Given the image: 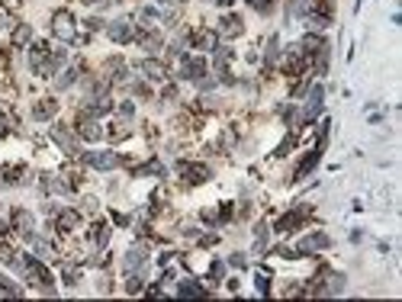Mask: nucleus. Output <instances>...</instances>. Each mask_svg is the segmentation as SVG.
<instances>
[{"label": "nucleus", "instance_id": "nucleus-1", "mask_svg": "<svg viewBox=\"0 0 402 302\" xmlns=\"http://www.w3.org/2000/svg\"><path fill=\"white\" fill-rule=\"evenodd\" d=\"M84 161L90 167H97V171H110V167H116L119 158L113 155V151H97V155H84Z\"/></svg>", "mask_w": 402, "mask_h": 302}, {"label": "nucleus", "instance_id": "nucleus-2", "mask_svg": "<svg viewBox=\"0 0 402 302\" xmlns=\"http://www.w3.org/2000/svg\"><path fill=\"white\" fill-rule=\"evenodd\" d=\"M55 32L61 35V39H74V23H71V16H68V13L55 16Z\"/></svg>", "mask_w": 402, "mask_h": 302}, {"label": "nucleus", "instance_id": "nucleus-3", "mask_svg": "<svg viewBox=\"0 0 402 302\" xmlns=\"http://www.w3.org/2000/svg\"><path fill=\"white\" fill-rule=\"evenodd\" d=\"M110 39H116V42H129V39H132V26H129L126 20H122V23H113V26H110Z\"/></svg>", "mask_w": 402, "mask_h": 302}, {"label": "nucleus", "instance_id": "nucleus-4", "mask_svg": "<svg viewBox=\"0 0 402 302\" xmlns=\"http://www.w3.org/2000/svg\"><path fill=\"white\" fill-rule=\"evenodd\" d=\"M219 32L225 35V39H232V35H238V32H241V20H238V16H225V20L219 23Z\"/></svg>", "mask_w": 402, "mask_h": 302}, {"label": "nucleus", "instance_id": "nucleus-5", "mask_svg": "<svg viewBox=\"0 0 402 302\" xmlns=\"http://www.w3.org/2000/svg\"><path fill=\"white\" fill-rule=\"evenodd\" d=\"M203 61H199V58H190L187 61V65H183V77H190V81H199V77H203Z\"/></svg>", "mask_w": 402, "mask_h": 302}, {"label": "nucleus", "instance_id": "nucleus-6", "mask_svg": "<svg viewBox=\"0 0 402 302\" xmlns=\"http://www.w3.org/2000/svg\"><path fill=\"white\" fill-rule=\"evenodd\" d=\"M322 96H325V90H322V87H316V90H312V96H309V106H306V119H312V116L322 110Z\"/></svg>", "mask_w": 402, "mask_h": 302}, {"label": "nucleus", "instance_id": "nucleus-7", "mask_svg": "<svg viewBox=\"0 0 402 302\" xmlns=\"http://www.w3.org/2000/svg\"><path fill=\"white\" fill-rule=\"evenodd\" d=\"M145 257H148V251H145V247H132V251H129V257H126V270H135V267H142V264H145Z\"/></svg>", "mask_w": 402, "mask_h": 302}, {"label": "nucleus", "instance_id": "nucleus-8", "mask_svg": "<svg viewBox=\"0 0 402 302\" xmlns=\"http://www.w3.org/2000/svg\"><path fill=\"white\" fill-rule=\"evenodd\" d=\"M142 71L152 77V81H164V68L158 65V61H142Z\"/></svg>", "mask_w": 402, "mask_h": 302}, {"label": "nucleus", "instance_id": "nucleus-9", "mask_svg": "<svg viewBox=\"0 0 402 302\" xmlns=\"http://www.w3.org/2000/svg\"><path fill=\"white\" fill-rule=\"evenodd\" d=\"M325 244H328L325 235H312V238H306V241L299 244V251H312V247H325Z\"/></svg>", "mask_w": 402, "mask_h": 302}, {"label": "nucleus", "instance_id": "nucleus-10", "mask_svg": "<svg viewBox=\"0 0 402 302\" xmlns=\"http://www.w3.org/2000/svg\"><path fill=\"white\" fill-rule=\"evenodd\" d=\"M32 113H36V119H48L52 113H55V103H52V100H42V103H39Z\"/></svg>", "mask_w": 402, "mask_h": 302}, {"label": "nucleus", "instance_id": "nucleus-11", "mask_svg": "<svg viewBox=\"0 0 402 302\" xmlns=\"http://www.w3.org/2000/svg\"><path fill=\"white\" fill-rule=\"evenodd\" d=\"M81 135L84 138H100V126L97 122H81Z\"/></svg>", "mask_w": 402, "mask_h": 302}, {"label": "nucleus", "instance_id": "nucleus-12", "mask_svg": "<svg viewBox=\"0 0 402 302\" xmlns=\"http://www.w3.org/2000/svg\"><path fill=\"white\" fill-rule=\"evenodd\" d=\"M58 225H61V228H74V225H77V212H65Z\"/></svg>", "mask_w": 402, "mask_h": 302}, {"label": "nucleus", "instance_id": "nucleus-13", "mask_svg": "<svg viewBox=\"0 0 402 302\" xmlns=\"http://www.w3.org/2000/svg\"><path fill=\"white\" fill-rule=\"evenodd\" d=\"M74 84V71H65V74L58 77V87H71Z\"/></svg>", "mask_w": 402, "mask_h": 302}, {"label": "nucleus", "instance_id": "nucleus-14", "mask_svg": "<svg viewBox=\"0 0 402 302\" xmlns=\"http://www.w3.org/2000/svg\"><path fill=\"white\" fill-rule=\"evenodd\" d=\"M26 39H29V29H26V26H23V29H20V32H16V35H13V42H16V45H23V42H26Z\"/></svg>", "mask_w": 402, "mask_h": 302}, {"label": "nucleus", "instance_id": "nucleus-15", "mask_svg": "<svg viewBox=\"0 0 402 302\" xmlns=\"http://www.w3.org/2000/svg\"><path fill=\"white\" fill-rule=\"evenodd\" d=\"M248 4L255 7V10H267V7H270V0H248Z\"/></svg>", "mask_w": 402, "mask_h": 302}, {"label": "nucleus", "instance_id": "nucleus-16", "mask_svg": "<svg viewBox=\"0 0 402 302\" xmlns=\"http://www.w3.org/2000/svg\"><path fill=\"white\" fill-rule=\"evenodd\" d=\"M216 4H222V7H229V4H232V0H216Z\"/></svg>", "mask_w": 402, "mask_h": 302}]
</instances>
